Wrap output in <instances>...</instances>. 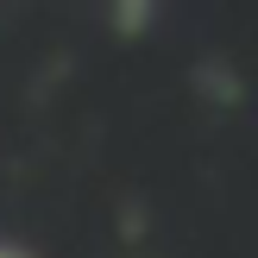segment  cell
<instances>
[{"label":"cell","mask_w":258,"mask_h":258,"mask_svg":"<svg viewBox=\"0 0 258 258\" xmlns=\"http://www.w3.org/2000/svg\"><path fill=\"white\" fill-rule=\"evenodd\" d=\"M0 258H32V252H25L19 239H0Z\"/></svg>","instance_id":"obj_1"}]
</instances>
